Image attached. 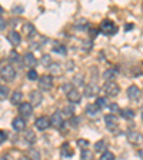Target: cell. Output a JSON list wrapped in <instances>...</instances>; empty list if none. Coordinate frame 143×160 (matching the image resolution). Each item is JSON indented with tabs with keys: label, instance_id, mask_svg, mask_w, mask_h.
I'll list each match as a JSON object with an SVG mask.
<instances>
[{
	"label": "cell",
	"instance_id": "1",
	"mask_svg": "<svg viewBox=\"0 0 143 160\" xmlns=\"http://www.w3.org/2000/svg\"><path fill=\"white\" fill-rule=\"evenodd\" d=\"M99 32H102L106 36H113L117 33V26L115 24V22H112L110 19H105L102 23H100Z\"/></svg>",
	"mask_w": 143,
	"mask_h": 160
},
{
	"label": "cell",
	"instance_id": "2",
	"mask_svg": "<svg viewBox=\"0 0 143 160\" xmlns=\"http://www.w3.org/2000/svg\"><path fill=\"white\" fill-rule=\"evenodd\" d=\"M0 77L6 82H13L16 77V70L12 64H3L0 67Z\"/></svg>",
	"mask_w": 143,
	"mask_h": 160
},
{
	"label": "cell",
	"instance_id": "3",
	"mask_svg": "<svg viewBox=\"0 0 143 160\" xmlns=\"http://www.w3.org/2000/svg\"><path fill=\"white\" fill-rule=\"evenodd\" d=\"M39 87L40 90L43 92H49L52 87H53V77L50 74H43V76L39 77Z\"/></svg>",
	"mask_w": 143,
	"mask_h": 160
},
{
	"label": "cell",
	"instance_id": "4",
	"mask_svg": "<svg viewBox=\"0 0 143 160\" xmlns=\"http://www.w3.org/2000/svg\"><path fill=\"white\" fill-rule=\"evenodd\" d=\"M105 92H106L107 96H117L120 93V86L116 83V82H107L105 84Z\"/></svg>",
	"mask_w": 143,
	"mask_h": 160
},
{
	"label": "cell",
	"instance_id": "5",
	"mask_svg": "<svg viewBox=\"0 0 143 160\" xmlns=\"http://www.w3.org/2000/svg\"><path fill=\"white\" fill-rule=\"evenodd\" d=\"M49 123H50V126L56 127V129H60V127L63 126V116H62V112H59V110L54 112V113L50 116Z\"/></svg>",
	"mask_w": 143,
	"mask_h": 160
},
{
	"label": "cell",
	"instance_id": "6",
	"mask_svg": "<svg viewBox=\"0 0 143 160\" xmlns=\"http://www.w3.org/2000/svg\"><path fill=\"white\" fill-rule=\"evenodd\" d=\"M127 97H129L130 100L137 102V100H140V97H142V90L137 86H130L129 89H127Z\"/></svg>",
	"mask_w": 143,
	"mask_h": 160
},
{
	"label": "cell",
	"instance_id": "7",
	"mask_svg": "<svg viewBox=\"0 0 143 160\" xmlns=\"http://www.w3.org/2000/svg\"><path fill=\"white\" fill-rule=\"evenodd\" d=\"M105 123H106V126L109 130H115L117 127V117L112 113L105 114Z\"/></svg>",
	"mask_w": 143,
	"mask_h": 160
},
{
	"label": "cell",
	"instance_id": "8",
	"mask_svg": "<svg viewBox=\"0 0 143 160\" xmlns=\"http://www.w3.org/2000/svg\"><path fill=\"white\" fill-rule=\"evenodd\" d=\"M67 100L69 102H72V103H79L80 100H82V94H80V92L77 89H72L67 92Z\"/></svg>",
	"mask_w": 143,
	"mask_h": 160
},
{
	"label": "cell",
	"instance_id": "9",
	"mask_svg": "<svg viewBox=\"0 0 143 160\" xmlns=\"http://www.w3.org/2000/svg\"><path fill=\"white\" fill-rule=\"evenodd\" d=\"M19 112H20V114H23V116L29 117V116H32V113H33V106H32L30 103L23 102V103L19 104Z\"/></svg>",
	"mask_w": 143,
	"mask_h": 160
},
{
	"label": "cell",
	"instance_id": "10",
	"mask_svg": "<svg viewBox=\"0 0 143 160\" xmlns=\"http://www.w3.org/2000/svg\"><path fill=\"white\" fill-rule=\"evenodd\" d=\"M22 33L26 37H33L36 34V29H34V26L32 23H24L22 24Z\"/></svg>",
	"mask_w": 143,
	"mask_h": 160
},
{
	"label": "cell",
	"instance_id": "11",
	"mask_svg": "<svg viewBox=\"0 0 143 160\" xmlns=\"http://www.w3.org/2000/svg\"><path fill=\"white\" fill-rule=\"evenodd\" d=\"M36 63H37V60H36V57H34L33 53L27 52V53L23 56V64H24V66H27V67H34V66H36Z\"/></svg>",
	"mask_w": 143,
	"mask_h": 160
},
{
	"label": "cell",
	"instance_id": "12",
	"mask_svg": "<svg viewBox=\"0 0 143 160\" xmlns=\"http://www.w3.org/2000/svg\"><path fill=\"white\" fill-rule=\"evenodd\" d=\"M34 126H36L39 130H46L47 127L50 126L49 119H47L46 116H40V117H37L36 122H34Z\"/></svg>",
	"mask_w": 143,
	"mask_h": 160
},
{
	"label": "cell",
	"instance_id": "13",
	"mask_svg": "<svg viewBox=\"0 0 143 160\" xmlns=\"http://www.w3.org/2000/svg\"><path fill=\"white\" fill-rule=\"evenodd\" d=\"M42 100H43V96H42L40 92L34 90V92L30 93V104H32V106H39V104L42 103Z\"/></svg>",
	"mask_w": 143,
	"mask_h": 160
},
{
	"label": "cell",
	"instance_id": "14",
	"mask_svg": "<svg viewBox=\"0 0 143 160\" xmlns=\"http://www.w3.org/2000/svg\"><path fill=\"white\" fill-rule=\"evenodd\" d=\"M12 126H13V129L16 130V132H20V130H23L24 127H26V120H24L23 117H14Z\"/></svg>",
	"mask_w": 143,
	"mask_h": 160
},
{
	"label": "cell",
	"instance_id": "15",
	"mask_svg": "<svg viewBox=\"0 0 143 160\" xmlns=\"http://www.w3.org/2000/svg\"><path fill=\"white\" fill-rule=\"evenodd\" d=\"M60 153H62L63 157H72L74 154V150L72 149V146L66 142V143H63L62 147H60Z\"/></svg>",
	"mask_w": 143,
	"mask_h": 160
},
{
	"label": "cell",
	"instance_id": "16",
	"mask_svg": "<svg viewBox=\"0 0 143 160\" xmlns=\"http://www.w3.org/2000/svg\"><path fill=\"white\" fill-rule=\"evenodd\" d=\"M127 139H129L130 143H140L142 142V133H139L136 130H132L127 133Z\"/></svg>",
	"mask_w": 143,
	"mask_h": 160
},
{
	"label": "cell",
	"instance_id": "17",
	"mask_svg": "<svg viewBox=\"0 0 143 160\" xmlns=\"http://www.w3.org/2000/svg\"><path fill=\"white\" fill-rule=\"evenodd\" d=\"M7 39H9V42L13 44V46H19L20 42H22V36H20L17 32H14V30L13 32H10L9 36H7Z\"/></svg>",
	"mask_w": 143,
	"mask_h": 160
},
{
	"label": "cell",
	"instance_id": "18",
	"mask_svg": "<svg viewBox=\"0 0 143 160\" xmlns=\"http://www.w3.org/2000/svg\"><path fill=\"white\" fill-rule=\"evenodd\" d=\"M119 112H120V116L123 117V119H126V120H132L135 116H136L133 110L129 109V107H126V109H120Z\"/></svg>",
	"mask_w": 143,
	"mask_h": 160
},
{
	"label": "cell",
	"instance_id": "19",
	"mask_svg": "<svg viewBox=\"0 0 143 160\" xmlns=\"http://www.w3.org/2000/svg\"><path fill=\"white\" fill-rule=\"evenodd\" d=\"M99 112H100V109L96 106V104H87V107H86L87 116L94 117V116H97V114H99Z\"/></svg>",
	"mask_w": 143,
	"mask_h": 160
},
{
	"label": "cell",
	"instance_id": "20",
	"mask_svg": "<svg viewBox=\"0 0 143 160\" xmlns=\"http://www.w3.org/2000/svg\"><path fill=\"white\" fill-rule=\"evenodd\" d=\"M10 100H12V104H20L22 100H23V93L19 92V90H16V92L12 93V99Z\"/></svg>",
	"mask_w": 143,
	"mask_h": 160
},
{
	"label": "cell",
	"instance_id": "21",
	"mask_svg": "<svg viewBox=\"0 0 143 160\" xmlns=\"http://www.w3.org/2000/svg\"><path fill=\"white\" fill-rule=\"evenodd\" d=\"M116 76H117V70L116 69H107V70L103 72V79L109 80V82H112Z\"/></svg>",
	"mask_w": 143,
	"mask_h": 160
},
{
	"label": "cell",
	"instance_id": "22",
	"mask_svg": "<svg viewBox=\"0 0 143 160\" xmlns=\"http://www.w3.org/2000/svg\"><path fill=\"white\" fill-rule=\"evenodd\" d=\"M24 139H26V142L27 143H34L37 140V137H36V133H34V130H26L24 132Z\"/></svg>",
	"mask_w": 143,
	"mask_h": 160
},
{
	"label": "cell",
	"instance_id": "23",
	"mask_svg": "<svg viewBox=\"0 0 143 160\" xmlns=\"http://www.w3.org/2000/svg\"><path fill=\"white\" fill-rule=\"evenodd\" d=\"M49 70L52 74H56V76H60L62 74V66L59 63H52L49 66Z\"/></svg>",
	"mask_w": 143,
	"mask_h": 160
},
{
	"label": "cell",
	"instance_id": "24",
	"mask_svg": "<svg viewBox=\"0 0 143 160\" xmlns=\"http://www.w3.org/2000/svg\"><path fill=\"white\" fill-rule=\"evenodd\" d=\"M106 142L105 140H99V142H96V143L93 144V150L94 152H97V153H102L105 149H106Z\"/></svg>",
	"mask_w": 143,
	"mask_h": 160
},
{
	"label": "cell",
	"instance_id": "25",
	"mask_svg": "<svg viewBox=\"0 0 143 160\" xmlns=\"http://www.w3.org/2000/svg\"><path fill=\"white\" fill-rule=\"evenodd\" d=\"M96 92H97V87H96V84H87V86H86V89H84V94H86L87 97H90V96H94V94H96Z\"/></svg>",
	"mask_w": 143,
	"mask_h": 160
},
{
	"label": "cell",
	"instance_id": "26",
	"mask_svg": "<svg viewBox=\"0 0 143 160\" xmlns=\"http://www.w3.org/2000/svg\"><path fill=\"white\" fill-rule=\"evenodd\" d=\"M80 157H82V160H93V153H92V150L83 149L80 153Z\"/></svg>",
	"mask_w": 143,
	"mask_h": 160
},
{
	"label": "cell",
	"instance_id": "27",
	"mask_svg": "<svg viewBox=\"0 0 143 160\" xmlns=\"http://www.w3.org/2000/svg\"><path fill=\"white\" fill-rule=\"evenodd\" d=\"M87 24H89V22H87L86 19H80L76 22V24H74V27H76L77 30H84L87 27Z\"/></svg>",
	"mask_w": 143,
	"mask_h": 160
},
{
	"label": "cell",
	"instance_id": "28",
	"mask_svg": "<svg viewBox=\"0 0 143 160\" xmlns=\"http://www.w3.org/2000/svg\"><path fill=\"white\" fill-rule=\"evenodd\" d=\"M94 104H96L99 109H102V107H107V106H109V102H107L106 97H99V99L96 100V103H94Z\"/></svg>",
	"mask_w": 143,
	"mask_h": 160
},
{
	"label": "cell",
	"instance_id": "29",
	"mask_svg": "<svg viewBox=\"0 0 143 160\" xmlns=\"http://www.w3.org/2000/svg\"><path fill=\"white\" fill-rule=\"evenodd\" d=\"M10 90L7 86H0V100H4L7 99V96H9Z\"/></svg>",
	"mask_w": 143,
	"mask_h": 160
},
{
	"label": "cell",
	"instance_id": "30",
	"mask_svg": "<svg viewBox=\"0 0 143 160\" xmlns=\"http://www.w3.org/2000/svg\"><path fill=\"white\" fill-rule=\"evenodd\" d=\"M53 52H54V53H59V54H66L67 53V49H66V46H63V44H59V46H54L53 47Z\"/></svg>",
	"mask_w": 143,
	"mask_h": 160
},
{
	"label": "cell",
	"instance_id": "31",
	"mask_svg": "<svg viewBox=\"0 0 143 160\" xmlns=\"http://www.w3.org/2000/svg\"><path fill=\"white\" fill-rule=\"evenodd\" d=\"M100 160H115V154L112 152H103L100 156Z\"/></svg>",
	"mask_w": 143,
	"mask_h": 160
},
{
	"label": "cell",
	"instance_id": "32",
	"mask_svg": "<svg viewBox=\"0 0 143 160\" xmlns=\"http://www.w3.org/2000/svg\"><path fill=\"white\" fill-rule=\"evenodd\" d=\"M20 60V54L17 53L16 50H12L10 52V62H13V63H17Z\"/></svg>",
	"mask_w": 143,
	"mask_h": 160
},
{
	"label": "cell",
	"instance_id": "33",
	"mask_svg": "<svg viewBox=\"0 0 143 160\" xmlns=\"http://www.w3.org/2000/svg\"><path fill=\"white\" fill-rule=\"evenodd\" d=\"M40 62H42V64H43V66H47V67H49L50 64H52V59H50L49 54H43Z\"/></svg>",
	"mask_w": 143,
	"mask_h": 160
},
{
	"label": "cell",
	"instance_id": "34",
	"mask_svg": "<svg viewBox=\"0 0 143 160\" xmlns=\"http://www.w3.org/2000/svg\"><path fill=\"white\" fill-rule=\"evenodd\" d=\"M27 79L29 80H36V79H39V74H37V72L34 69H32V70H29V73H27Z\"/></svg>",
	"mask_w": 143,
	"mask_h": 160
},
{
	"label": "cell",
	"instance_id": "35",
	"mask_svg": "<svg viewBox=\"0 0 143 160\" xmlns=\"http://www.w3.org/2000/svg\"><path fill=\"white\" fill-rule=\"evenodd\" d=\"M99 33H100V32H99V27H90V29H89L90 39H96Z\"/></svg>",
	"mask_w": 143,
	"mask_h": 160
},
{
	"label": "cell",
	"instance_id": "36",
	"mask_svg": "<svg viewBox=\"0 0 143 160\" xmlns=\"http://www.w3.org/2000/svg\"><path fill=\"white\" fill-rule=\"evenodd\" d=\"M29 157L32 160H40V154L37 150H29Z\"/></svg>",
	"mask_w": 143,
	"mask_h": 160
},
{
	"label": "cell",
	"instance_id": "37",
	"mask_svg": "<svg viewBox=\"0 0 143 160\" xmlns=\"http://www.w3.org/2000/svg\"><path fill=\"white\" fill-rule=\"evenodd\" d=\"M76 143H77V146L79 147H83V149H86V147L89 146V142H87L86 139H79Z\"/></svg>",
	"mask_w": 143,
	"mask_h": 160
},
{
	"label": "cell",
	"instance_id": "38",
	"mask_svg": "<svg viewBox=\"0 0 143 160\" xmlns=\"http://www.w3.org/2000/svg\"><path fill=\"white\" fill-rule=\"evenodd\" d=\"M73 82L76 84H80V86H82V84H83V74H77V76L73 79Z\"/></svg>",
	"mask_w": 143,
	"mask_h": 160
},
{
	"label": "cell",
	"instance_id": "39",
	"mask_svg": "<svg viewBox=\"0 0 143 160\" xmlns=\"http://www.w3.org/2000/svg\"><path fill=\"white\" fill-rule=\"evenodd\" d=\"M107 107H109L112 112H115V113L120 110V107H119V104H117V103H109V106H107Z\"/></svg>",
	"mask_w": 143,
	"mask_h": 160
},
{
	"label": "cell",
	"instance_id": "40",
	"mask_svg": "<svg viewBox=\"0 0 143 160\" xmlns=\"http://www.w3.org/2000/svg\"><path fill=\"white\" fill-rule=\"evenodd\" d=\"M6 139H7L6 132H4V130H0V144L4 143V142H6Z\"/></svg>",
	"mask_w": 143,
	"mask_h": 160
},
{
	"label": "cell",
	"instance_id": "41",
	"mask_svg": "<svg viewBox=\"0 0 143 160\" xmlns=\"http://www.w3.org/2000/svg\"><path fill=\"white\" fill-rule=\"evenodd\" d=\"M66 114H69V116H73V106H67V107H64V110H63Z\"/></svg>",
	"mask_w": 143,
	"mask_h": 160
},
{
	"label": "cell",
	"instance_id": "42",
	"mask_svg": "<svg viewBox=\"0 0 143 160\" xmlns=\"http://www.w3.org/2000/svg\"><path fill=\"white\" fill-rule=\"evenodd\" d=\"M4 29H6V20L3 17H0V32H3Z\"/></svg>",
	"mask_w": 143,
	"mask_h": 160
},
{
	"label": "cell",
	"instance_id": "43",
	"mask_svg": "<svg viewBox=\"0 0 143 160\" xmlns=\"http://www.w3.org/2000/svg\"><path fill=\"white\" fill-rule=\"evenodd\" d=\"M133 23H127V24H125V30L126 32H129V30H133Z\"/></svg>",
	"mask_w": 143,
	"mask_h": 160
},
{
	"label": "cell",
	"instance_id": "44",
	"mask_svg": "<svg viewBox=\"0 0 143 160\" xmlns=\"http://www.w3.org/2000/svg\"><path fill=\"white\" fill-rule=\"evenodd\" d=\"M13 12H16V13H23V12H24V9H23V7H14V9H13Z\"/></svg>",
	"mask_w": 143,
	"mask_h": 160
},
{
	"label": "cell",
	"instance_id": "45",
	"mask_svg": "<svg viewBox=\"0 0 143 160\" xmlns=\"http://www.w3.org/2000/svg\"><path fill=\"white\" fill-rule=\"evenodd\" d=\"M0 160H12V156H10V154H4V156H2Z\"/></svg>",
	"mask_w": 143,
	"mask_h": 160
},
{
	"label": "cell",
	"instance_id": "46",
	"mask_svg": "<svg viewBox=\"0 0 143 160\" xmlns=\"http://www.w3.org/2000/svg\"><path fill=\"white\" fill-rule=\"evenodd\" d=\"M2 12H3V9H2V7H0V13H2Z\"/></svg>",
	"mask_w": 143,
	"mask_h": 160
},
{
	"label": "cell",
	"instance_id": "47",
	"mask_svg": "<svg viewBox=\"0 0 143 160\" xmlns=\"http://www.w3.org/2000/svg\"><path fill=\"white\" fill-rule=\"evenodd\" d=\"M19 160H26V159H24V157H23V159H19Z\"/></svg>",
	"mask_w": 143,
	"mask_h": 160
}]
</instances>
